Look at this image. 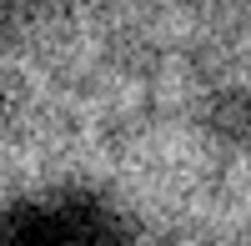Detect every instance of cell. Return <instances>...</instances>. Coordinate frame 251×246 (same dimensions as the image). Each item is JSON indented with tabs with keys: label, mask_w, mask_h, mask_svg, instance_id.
I'll list each match as a JSON object with an SVG mask.
<instances>
[{
	"label": "cell",
	"mask_w": 251,
	"mask_h": 246,
	"mask_svg": "<svg viewBox=\"0 0 251 246\" xmlns=\"http://www.w3.org/2000/svg\"><path fill=\"white\" fill-rule=\"evenodd\" d=\"M0 246H251V0H0Z\"/></svg>",
	"instance_id": "obj_1"
}]
</instances>
